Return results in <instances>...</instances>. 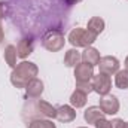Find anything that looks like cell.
<instances>
[{"label":"cell","instance_id":"cell-1","mask_svg":"<svg viewBox=\"0 0 128 128\" xmlns=\"http://www.w3.org/2000/svg\"><path fill=\"white\" fill-rule=\"evenodd\" d=\"M37 73H39V67L36 64L22 60L21 63L16 64L15 68H12L10 84L15 88H26V85L37 76Z\"/></svg>","mask_w":128,"mask_h":128},{"label":"cell","instance_id":"cell-2","mask_svg":"<svg viewBox=\"0 0 128 128\" xmlns=\"http://www.w3.org/2000/svg\"><path fill=\"white\" fill-rule=\"evenodd\" d=\"M67 40L73 48H88L97 40V36L92 34L91 32H88L86 28L76 27L68 33Z\"/></svg>","mask_w":128,"mask_h":128},{"label":"cell","instance_id":"cell-3","mask_svg":"<svg viewBox=\"0 0 128 128\" xmlns=\"http://www.w3.org/2000/svg\"><path fill=\"white\" fill-rule=\"evenodd\" d=\"M66 45L64 33L58 28H49L42 37V46L49 52H58Z\"/></svg>","mask_w":128,"mask_h":128},{"label":"cell","instance_id":"cell-4","mask_svg":"<svg viewBox=\"0 0 128 128\" xmlns=\"http://www.w3.org/2000/svg\"><path fill=\"white\" fill-rule=\"evenodd\" d=\"M91 85H92L94 92H97L98 96H107V94H110V90H112V79L109 74L98 73V74H94Z\"/></svg>","mask_w":128,"mask_h":128},{"label":"cell","instance_id":"cell-5","mask_svg":"<svg viewBox=\"0 0 128 128\" xmlns=\"http://www.w3.org/2000/svg\"><path fill=\"white\" fill-rule=\"evenodd\" d=\"M100 109L104 115H116L119 112V100L113 94H107L100 98Z\"/></svg>","mask_w":128,"mask_h":128},{"label":"cell","instance_id":"cell-6","mask_svg":"<svg viewBox=\"0 0 128 128\" xmlns=\"http://www.w3.org/2000/svg\"><path fill=\"white\" fill-rule=\"evenodd\" d=\"M98 67H100V73L112 76L119 70V60L116 57H112V55H104L100 58Z\"/></svg>","mask_w":128,"mask_h":128},{"label":"cell","instance_id":"cell-7","mask_svg":"<svg viewBox=\"0 0 128 128\" xmlns=\"http://www.w3.org/2000/svg\"><path fill=\"white\" fill-rule=\"evenodd\" d=\"M94 78V67L90 64L79 63L74 67V79L76 82H91Z\"/></svg>","mask_w":128,"mask_h":128},{"label":"cell","instance_id":"cell-8","mask_svg":"<svg viewBox=\"0 0 128 128\" xmlns=\"http://www.w3.org/2000/svg\"><path fill=\"white\" fill-rule=\"evenodd\" d=\"M55 119H58L60 122L64 124H68V122H73L76 119V109L72 107V106H58L57 107V115H55Z\"/></svg>","mask_w":128,"mask_h":128},{"label":"cell","instance_id":"cell-9","mask_svg":"<svg viewBox=\"0 0 128 128\" xmlns=\"http://www.w3.org/2000/svg\"><path fill=\"white\" fill-rule=\"evenodd\" d=\"M33 51H34V43L32 37H22L16 45V55L21 60H26L28 55H32Z\"/></svg>","mask_w":128,"mask_h":128},{"label":"cell","instance_id":"cell-10","mask_svg":"<svg viewBox=\"0 0 128 128\" xmlns=\"http://www.w3.org/2000/svg\"><path fill=\"white\" fill-rule=\"evenodd\" d=\"M43 88H45L43 82L39 78H34L26 85V94L30 98H39L43 94Z\"/></svg>","mask_w":128,"mask_h":128},{"label":"cell","instance_id":"cell-11","mask_svg":"<svg viewBox=\"0 0 128 128\" xmlns=\"http://www.w3.org/2000/svg\"><path fill=\"white\" fill-rule=\"evenodd\" d=\"M82 54V63L85 64H90V66H98V61H100V52H98V49L96 48H92V46H88V48H85L84 49V52H80Z\"/></svg>","mask_w":128,"mask_h":128},{"label":"cell","instance_id":"cell-12","mask_svg":"<svg viewBox=\"0 0 128 128\" xmlns=\"http://www.w3.org/2000/svg\"><path fill=\"white\" fill-rule=\"evenodd\" d=\"M106 115L103 113V110L100 109V106H90L85 112H84V119H85V122L86 124H96L98 119H101V118H104Z\"/></svg>","mask_w":128,"mask_h":128},{"label":"cell","instance_id":"cell-13","mask_svg":"<svg viewBox=\"0 0 128 128\" xmlns=\"http://www.w3.org/2000/svg\"><path fill=\"white\" fill-rule=\"evenodd\" d=\"M36 110H37L42 116H45V118H48V119H54L55 115H57V107H54L52 104H49V103L45 101V100H39V101L36 103Z\"/></svg>","mask_w":128,"mask_h":128},{"label":"cell","instance_id":"cell-14","mask_svg":"<svg viewBox=\"0 0 128 128\" xmlns=\"http://www.w3.org/2000/svg\"><path fill=\"white\" fill-rule=\"evenodd\" d=\"M82 61V54L78 51V48H72L64 55V66L66 67H76Z\"/></svg>","mask_w":128,"mask_h":128},{"label":"cell","instance_id":"cell-15","mask_svg":"<svg viewBox=\"0 0 128 128\" xmlns=\"http://www.w3.org/2000/svg\"><path fill=\"white\" fill-rule=\"evenodd\" d=\"M104 27H106V22H104L103 18H100V16H92V18L88 21L86 30L91 32L92 34H96V36H98L100 33H103Z\"/></svg>","mask_w":128,"mask_h":128},{"label":"cell","instance_id":"cell-16","mask_svg":"<svg viewBox=\"0 0 128 128\" xmlns=\"http://www.w3.org/2000/svg\"><path fill=\"white\" fill-rule=\"evenodd\" d=\"M86 98H88V94H85L79 90H74L73 94L70 96V106L74 109H80L86 104Z\"/></svg>","mask_w":128,"mask_h":128},{"label":"cell","instance_id":"cell-17","mask_svg":"<svg viewBox=\"0 0 128 128\" xmlns=\"http://www.w3.org/2000/svg\"><path fill=\"white\" fill-rule=\"evenodd\" d=\"M16 58H18V55H16V46L8 45L4 48V61H6V64L10 68H15L16 67Z\"/></svg>","mask_w":128,"mask_h":128},{"label":"cell","instance_id":"cell-18","mask_svg":"<svg viewBox=\"0 0 128 128\" xmlns=\"http://www.w3.org/2000/svg\"><path fill=\"white\" fill-rule=\"evenodd\" d=\"M115 85L119 90H127L128 88V70H118L115 73Z\"/></svg>","mask_w":128,"mask_h":128},{"label":"cell","instance_id":"cell-19","mask_svg":"<svg viewBox=\"0 0 128 128\" xmlns=\"http://www.w3.org/2000/svg\"><path fill=\"white\" fill-rule=\"evenodd\" d=\"M28 128H57V127L49 119H34V121L30 122Z\"/></svg>","mask_w":128,"mask_h":128},{"label":"cell","instance_id":"cell-20","mask_svg":"<svg viewBox=\"0 0 128 128\" xmlns=\"http://www.w3.org/2000/svg\"><path fill=\"white\" fill-rule=\"evenodd\" d=\"M76 90H79V91H82L85 94H90V92L94 91L91 82H76Z\"/></svg>","mask_w":128,"mask_h":128},{"label":"cell","instance_id":"cell-21","mask_svg":"<svg viewBox=\"0 0 128 128\" xmlns=\"http://www.w3.org/2000/svg\"><path fill=\"white\" fill-rule=\"evenodd\" d=\"M94 125H96V128H112V121H107L106 118H101Z\"/></svg>","mask_w":128,"mask_h":128},{"label":"cell","instance_id":"cell-22","mask_svg":"<svg viewBox=\"0 0 128 128\" xmlns=\"http://www.w3.org/2000/svg\"><path fill=\"white\" fill-rule=\"evenodd\" d=\"M124 125H125L124 119L116 118V119H113V121H112V128H124Z\"/></svg>","mask_w":128,"mask_h":128},{"label":"cell","instance_id":"cell-23","mask_svg":"<svg viewBox=\"0 0 128 128\" xmlns=\"http://www.w3.org/2000/svg\"><path fill=\"white\" fill-rule=\"evenodd\" d=\"M2 20H4V6H3V3L0 2V21Z\"/></svg>","mask_w":128,"mask_h":128},{"label":"cell","instance_id":"cell-24","mask_svg":"<svg viewBox=\"0 0 128 128\" xmlns=\"http://www.w3.org/2000/svg\"><path fill=\"white\" fill-rule=\"evenodd\" d=\"M4 40V30H3V27H2V24H0V43Z\"/></svg>","mask_w":128,"mask_h":128},{"label":"cell","instance_id":"cell-25","mask_svg":"<svg viewBox=\"0 0 128 128\" xmlns=\"http://www.w3.org/2000/svg\"><path fill=\"white\" fill-rule=\"evenodd\" d=\"M68 4H78V3H80L82 0H66Z\"/></svg>","mask_w":128,"mask_h":128},{"label":"cell","instance_id":"cell-26","mask_svg":"<svg viewBox=\"0 0 128 128\" xmlns=\"http://www.w3.org/2000/svg\"><path fill=\"white\" fill-rule=\"evenodd\" d=\"M124 66H125V68H127V70H128V57H127V58H125V63H124Z\"/></svg>","mask_w":128,"mask_h":128},{"label":"cell","instance_id":"cell-27","mask_svg":"<svg viewBox=\"0 0 128 128\" xmlns=\"http://www.w3.org/2000/svg\"><path fill=\"white\" fill-rule=\"evenodd\" d=\"M124 128H128V122H125V125H124Z\"/></svg>","mask_w":128,"mask_h":128},{"label":"cell","instance_id":"cell-28","mask_svg":"<svg viewBox=\"0 0 128 128\" xmlns=\"http://www.w3.org/2000/svg\"><path fill=\"white\" fill-rule=\"evenodd\" d=\"M78 128H88V127H78Z\"/></svg>","mask_w":128,"mask_h":128}]
</instances>
